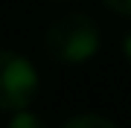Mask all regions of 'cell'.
I'll use <instances>...</instances> for the list:
<instances>
[{"label":"cell","instance_id":"obj_1","mask_svg":"<svg viewBox=\"0 0 131 128\" xmlns=\"http://www.w3.org/2000/svg\"><path fill=\"white\" fill-rule=\"evenodd\" d=\"M44 50L52 61L61 64H84L99 50V26L93 18L82 12L61 15L44 32Z\"/></svg>","mask_w":131,"mask_h":128},{"label":"cell","instance_id":"obj_2","mask_svg":"<svg viewBox=\"0 0 131 128\" xmlns=\"http://www.w3.org/2000/svg\"><path fill=\"white\" fill-rule=\"evenodd\" d=\"M38 96V73L20 52L0 50V111H26Z\"/></svg>","mask_w":131,"mask_h":128},{"label":"cell","instance_id":"obj_3","mask_svg":"<svg viewBox=\"0 0 131 128\" xmlns=\"http://www.w3.org/2000/svg\"><path fill=\"white\" fill-rule=\"evenodd\" d=\"M61 128H117V125L99 114H79V117H70Z\"/></svg>","mask_w":131,"mask_h":128},{"label":"cell","instance_id":"obj_4","mask_svg":"<svg viewBox=\"0 0 131 128\" xmlns=\"http://www.w3.org/2000/svg\"><path fill=\"white\" fill-rule=\"evenodd\" d=\"M6 128H47V125H44V119H38L35 114H29V111H18V114H12Z\"/></svg>","mask_w":131,"mask_h":128},{"label":"cell","instance_id":"obj_5","mask_svg":"<svg viewBox=\"0 0 131 128\" xmlns=\"http://www.w3.org/2000/svg\"><path fill=\"white\" fill-rule=\"evenodd\" d=\"M102 3L111 9L114 15H122V18H131V0H102Z\"/></svg>","mask_w":131,"mask_h":128},{"label":"cell","instance_id":"obj_6","mask_svg":"<svg viewBox=\"0 0 131 128\" xmlns=\"http://www.w3.org/2000/svg\"><path fill=\"white\" fill-rule=\"evenodd\" d=\"M122 55H125L128 61H131V32L125 35V38H122Z\"/></svg>","mask_w":131,"mask_h":128},{"label":"cell","instance_id":"obj_7","mask_svg":"<svg viewBox=\"0 0 131 128\" xmlns=\"http://www.w3.org/2000/svg\"><path fill=\"white\" fill-rule=\"evenodd\" d=\"M56 3H70V0H56Z\"/></svg>","mask_w":131,"mask_h":128}]
</instances>
